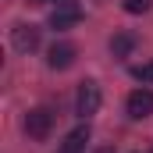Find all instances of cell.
<instances>
[{
	"instance_id": "cell-12",
	"label": "cell",
	"mask_w": 153,
	"mask_h": 153,
	"mask_svg": "<svg viewBox=\"0 0 153 153\" xmlns=\"http://www.w3.org/2000/svg\"><path fill=\"white\" fill-rule=\"evenodd\" d=\"M96 153H114V150H96Z\"/></svg>"
},
{
	"instance_id": "cell-11",
	"label": "cell",
	"mask_w": 153,
	"mask_h": 153,
	"mask_svg": "<svg viewBox=\"0 0 153 153\" xmlns=\"http://www.w3.org/2000/svg\"><path fill=\"white\" fill-rule=\"evenodd\" d=\"M29 4H50V0H29Z\"/></svg>"
},
{
	"instance_id": "cell-1",
	"label": "cell",
	"mask_w": 153,
	"mask_h": 153,
	"mask_svg": "<svg viewBox=\"0 0 153 153\" xmlns=\"http://www.w3.org/2000/svg\"><path fill=\"white\" fill-rule=\"evenodd\" d=\"M53 121H57V114H53L50 107H36V111H29V114H25V135H29V139H36V143L50 139Z\"/></svg>"
},
{
	"instance_id": "cell-4",
	"label": "cell",
	"mask_w": 153,
	"mask_h": 153,
	"mask_svg": "<svg viewBox=\"0 0 153 153\" xmlns=\"http://www.w3.org/2000/svg\"><path fill=\"white\" fill-rule=\"evenodd\" d=\"M125 111H128V117L132 121H143V117L153 114V89H132L128 93V100H125Z\"/></svg>"
},
{
	"instance_id": "cell-5",
	"label": "cell",
	"mask_w": 153,
	"mask_h": 153,
	"mask_svg": "<svg viewBox=\"0 0 153 153\" xmlns=\"http://www.w3.org/2000/svg\"><path fill=\"white\" fill-rule=\"evenodd\" d=\"M75 53H78L75 46L61 39V43H53V46L46 50V64H50L53 71H64V68H71V64H75Z\"/></svg>"
},
{
	"instance_id": "cell-8",
	"label": "cell",
	"mask_w": 153,
	"mask_h": 153,
	"mask_svg": "<svg viewBox=\"0 0 153 153\" xmlns=\"http://www.w3.org/2000/svg\"><path fill=\"white\" fill-rule=\"evenodd\" d=\"M85 146H89V125H78V128H71V132L64 135L61 153H82Z\"/></svg>"
},
{
	"instance_id": "cell-3",
	"label": "cell",
	"mask_w": 153,
	"mask_h": 153,
	"mask_svg": "<svg viewBox=\"0 0 153 153\" xmlns=\"http://www.w3.org/2000/svg\"><path fill=\"white\" fill-rule=\"evenodd\" d=\"M78 22H82L78 0H57V7L50 11V29H75Z\"/></svg>"
},
{
	"instance_id": "cell-9",
	"label": "cell",
	"mask_w": 153,
	"mask_h": 153,
	"mask_svg": "<svg viewBox=\"0 0 153 153\" xmlns=\"http://www.w3.org/2000/svg\"><path fill=\"white\" fill-rule=\"evenodd\" d=\"M132 78H135V82H143V85H150V82H153V61L135 64V68H132Z\"/></svg>"
},
{
	"instance_id": "cell-2",
	"label": "cell",
	"mask_w": 153,
	"mask_h": 153,
	"mask_svg": "<svg viewBox=\"0 0 153 153\" xmlns=\"http://www.w3.org/2000/svg\"><path fill=\"white\" fill-rule=\"evenodd\" d=\"M100 103H103L100 85H96V82H82V85H78V96H75V114L78 117H93L100 111Z\"/></svg>"
},
{
	"instance_id": "cell-7",
	"label": "cell",
	"mask_w": 153,
	"mask_h": 153,
	"mask_svg": "<svg viewBox=\"0 0 153 153\" xmlns=\"http://www.w3.org/2000/svg\"><path fill=\"white\" fill-rule=\"evenodd\" d=\"M135 46H139V36H135V32H128V29H121V32L111 36V53H114V57H128Z\"/></svg>"
},
{
	"instance_id": "cell-10",
	"label": "cell",
	"mask_w": 153,
	"mask_h": 153,
	"mask_svg": "<svg viewBox=\"0 0 153 153\" xmlns=\"http://www.w3.org/2000/svg\"><path fill=\"white\" fill-rule=\"evenodd\" d=\"M121 7H125L128 14H146V11L153 7V0H125Z\"/></svg>"
},
{
	"instance_id": "cell-6",
	"label": "cell",
	"mask_w": 153,
	"mask_h": 153,
	"mask_svg": "<svg viewBox=\"0 0 153 153\" xmlns=\"http://www.w3.org/2000/svg\"><path fill=\"white\" fill-rule=\"evenodd\" d=\"M11 43H14L18 53H32V50H39V29L36 25H18L11 32Z\"/></svg>"
}]
</instances>
